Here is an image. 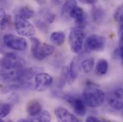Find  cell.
<instances>
[{"instance_id":"cell-17","label":"cell","mask_w":123,"mask_h":122,"mask_svg":"<svg viewBox=\"0 0 123 122\" xmlns=\"http://www.w3.org/2000/svg\"><path fill=\"white\" fill-rule=\"evenodd\" d=\"M77 6V0H67L62 8V15L64 18L69 17L71 11Z\"/></svg>"},{"instance_id":"cell-33","label":"cell","mask_w":123,"mask_h":122,"mask_svg":"<svg viewBox=\"0 0 123 122\" xmlns=\"http://www.w3.org/2000/svg\"><path fill=\"white\" fill-rule=\"evenodd\" d=\"M4 122V121H3V119L0 116V122Z\"/></svg>"},{"instance_id":"cell-7","label":"cell","mask_w":123,"mask_h":122,"mask_svg":"<svg viewBox=\"0 0 123 122\" xmlns=\"http://www.w3.org/2000/svg\"><path fill=\"white\" fill-rule=\"evenodd\" d=\"M62 98L65 99L72 106L74 113L80 116H83L86 114V104L82 99H80L74 95L64 94Z\"/></svg>"},{"instance_id":"cell-15","label":"cell","mask_w":123,"mask_h":122,"mask_svg":"<svg viewBox=\"0 0 123 122\" xmlns=\"http://www.w3.org/2000/svg\"><path fill=\"white\" fill-rule=\"evenodd\" d=\"M42 109L40 102L36 99L31 100L27 104L26 110L30 116H33L39 113Z\"/></svg>"},{"instance_id":"cell-27","label":"cell","mask_w":123,"mask_h":122,"mask_svg":"<svg viewBox=\"0 0 123 122\" xmlns=\"http://www.w3.org/2000/svg\"><path fill=\"white\" fill-rule=\"evenodd\" d=\"M45 20L48 24H52L55 19V15L54 14H52L50 12H47V14H46L45 15Z\"/></svg>"},{"instance_id":"cell-8","label":"cell","mask_w":123,"mask_h":122,"mask_svg":"<svg viewBox=\"0 0 123 122\" xmlns=\"http://www.w3.org/2000/svg\"><path fill=\"white\" fill-rule=\"evenodd\" d=\"M106 44L105 37L96 34L90 35L85 41V47L87 51L90 52H99L102 50Z\"/></svg>"},{"instance_id":"cell-20","label":"cell","mask_w":123,"mask_h":122,"mask_svg":"<svg viewBox=\"0 0 123 122\" xmlns=\"http://www.w3.org/2000/svg\"><path fill=\"white\" fill-rule=\"evenodd\" d=\"M50 40L57 45H62L65 40V34L62 31H54L50 35Z\"/></svg>"},{"instance_id":"cell-14","label":"cell","mask_w":123,"mask_h":122,"mask_svg":"<svg viewBox=\"0 0 123 122\" xmlns=\"http://www.w3.org/2000/svg\"><path fill=\"white\" fill-rule=\"evenodd\" d=\"M80 71V69L78 60L77 58H74L71 61L69 68V79L67 81L69 84H73L74 81L77 79V77L79 76Z\"/></svg>"},{"instance_id":"cell-26","label":"cell","mask_w":123,"mask_h":122,"mask_svg":"<svg viewBox=\"0 0 123 122\" xmlns=\"http://www.w3.org/2000/svg\"><path fill=\"white\" fill-rule=\"evenodd\" d=\"M114 19L118 23L123 22V5L120 6L114 14Z\"/></svg>"},{"instance_id":"cell-18","label":"cell","mask_w":123,"mask_h":122,"mask_svg":"<svg viewBox=\"0 0 123 122\" xmlns=\"http://www.w3.org/2000/svg\"><path fill=\"white\" fill-rule=\"evenodd\" d=\"M94 64V60L93 58H87L86 59H84L79 64L80 69L81 71H82L85 74L90 73L92 70Z\"/></svg>"},{"instance_id":"cell-24","label":"cell","mask_w":123,"mask_h":122,"mask_svg":"<svg viewBox=\"0 0 123 122\" xmlns=\"http://www.w3.org/2000/svg\"><path fill=\"white\" fill-rule=\"evenodd\" d=\"M11 16L6 14L4 11H2L1 13V19H0V29H4L11 22Z\"/></svg>"},{"instance_id":"cell-32","label":"cell","mask_w":123,"mask_h":122,"mask_svg":"<svg viewBox=\"0 0 123 122\" xmlns=\"http://www.w3.org/2000/svg\"><path fill=\"white\" fill-rule=\"evenodd\" d=\"M34 1H35L37 3H38V4H41V5L45 4V1H44V0H34Z\"/></svg>"},{"instance_id":"cell-19","label":"cell","mask_w":123,"mask_h":122,"mask_svg":"<svg viewBox=\"0 0 123 122\" xmlns=\"http://www.w3.org/2000/svg\"><path fill=\"white\" fill-rule=\"evenodd\" d=\"M105 11L99 6H93L92 9V17L95 23H99L105 17Z\"/></svg>"},{"instance_id":"cell-2","label":"cell","mask_w":123,"mask_h":122,"mask_svg":"<svg viewBox=\"0 0 123 122\" xmlns=\"http://www.w3.org/2000/svg\"><path fill=\"white\" fill-rule=\"evenodd\" d=\"M82 99L87 106L92 108L98 107L104 104L105 93L99 88L89 85L83 90Z\"/></svg>"},{"instance_id":"cell-1","label":"cell","mask_w":123,"mask_h":122,"mask_svg":"<svg viewBox=\"0 0 123 122\" xmlns=\"http://www.w3.org/2000/svg\"><path fill=\"white\" fill-rule=\"evenodd\" d=\"M39 68L31 67L25 69L24 67L19 69H1L0 70V79L4 82H24L30 80L39 72Z\"/></svg>"},{"instance_id":"cell-21","label":"cell","mask_w":123,"mask_h":122,"mask_svg":"<svg viewBox=\"0 0 123 122\" xmlns=\"http://www.w3.org/2000/svg\"><path fill=\"white\" fill-rule=\"evenodd\" d=\"M96 71L100 75H105L108 71V62L105 59H99L97 63Z\"/></svg>"},{"instance_id":"cell-22","label":"cell","mask_w":123,"mask_h":122,"mask_svg":"<svg viewBox=\"0 0 123 122\" xmlns=\"http://www.w3.org/2000/svg\"><path fill=\"white\" fill-rule=\"evenodd\" d=\"M69 79V68L67 66H64L62 69L60 77L58 82V87L63 88L66 83L68 81Z\"/></svg>"},{"instance_id":"cell-6","label":"cell","mask_w":123,"mask_h":122,"mask_svg":"<svg viewBox=\"0 0 123 122\" xmlns=\"http://www.w3.org/2000/svg\"><path fill=\"white\" fill-rule=\"evenodd\" d=\"M3 41L6 46L15 51L24 52L27 49L28 44L27 40L22 36L6 34L4 36Z\"/></svg>"},{"instance_id":"cell-11","label":"cell","mask_w":123,"mask_h":122,"mask_svg":"<svg viewBox=\"0 0 123 122\" xmlns=\"http://www.w3.org/2000/svg\"><path fill=\"white\" fill-rule=\"evenodd\" d=\"M108 104L115 110L123 109V88L117 89L110 94Z\"/></svg>"},{"instance_id":"cell-12","label":"cell","mask_w":123,"mask_h":122,"mask_svg":"<svg viewBox=\"0 0 123 122\" xmlns=\"http://www.w3.org/2000/svg\"><path fill=\"white\" fill-rule=\"evenodd\" d=\"M54 113L57 118V119L60 122H77L79 119L74 116L71 112H69L67 109L58 106L56 107L54 110Z\"/></svg>"},{"instance_id":"cell-3","label":"cell","mask_w":123,"mask_h":122,"mask_svg":"<svg viewBox=\"0 0 123 122\" xmlns=\"http://www.w3.org/2000/svg\"><path fill=\"white\" fill-rule=\"evenodd\" d=\"M85 36V33L82 28L77 27L70 31L69 34V44L70 49L73 53H81L84 46Z\"/></svg>"},{"instance_id":"cell-9","label":"cell","mask_w":123,"mask_h":122,"mask_svg":"<svg viewBox=\"0 0 123 122\" xmlns=\"http://www.w3.org/2000/svg\"><path fill=\"white\" fill-rule=\"evenodd\" d=\"M53 83V78L49 74L38 72L34 77V89L38 92H43L48 89Z\"/></svg>"},{"instance_id":"cell-31","label":"cell","mask_w":123,"mask_h":122,"mask_svg":"<svg viewBox=\"0 0 123 122\" xmlns=\"http://www.w3.org/2000/svg\"><path fill=\"white\" fill-rule=\"evenodd\" d=\"M120 58L122 59V61H123V44L120 46Z\"/></svg>"},{"instance_id":"cell-13","label":"cell","mask_w":123,"mask_h":122,"mask_svg":"<svg viewBox=\"0 0 123 122\" xmlns=\"http://www.w3.org/2000/svg\"><path fill=\"white\" fill-rule=\"evenodd\" d=\"M69 17L75 20V23L78 25V27L82 28L86 24V16L81 7L76 6L70 12Z\"/></svg>"},{"instance_id":"cell-29","label":"cell","mask_w":123,"mask_h":122,"mask_svg":"<svg viewBox=\"0 0 123 122\" xmlns=\"http://www.w3.org/2000/svg\"><path fill=\"white\" fill-rule=\"evenodd\" d=\"M82 3L87 4H94L97 2V0H79Z\"/></svg>"},{"instance_id":"cell-4","label":"cell","mask_w":123,"mask_h":122,"mask_svg":"<svg viewBox=\"0 0 123 122\" xmlns=\"http://www.w3.org/2000/svg\"><path fill=\"white\" fill-rule=\"evenodd\" d=\"M26 61L23 57L13 52L7 53L3 57L0 58V66L1 69H19L24 67Z\"/></svg>"},{"instance_id":"cell-5","label":"cell","mask_w":123,"mask_h":122,"mask_svg":"<svg viewBox=\"0 0 123 122\" xmlns=\"http://www.w3.org/2000/svg\"><path fill=\"white\" fill-rule=\"evenodd\" d=\"M14 25L18 34L23 36H33L36 34V30L30 22L21 17L19 14H16L14 17Z\"/></svg>"},{"instance_id":"cell-25","label":"cell","mask_w":123,"mask_h":122,"mask_svg":"<svg viewBox=\"0 0 123 122\" xmlns=\"http://www.w3.org/2000/svg\"><path fill=\"white\" fill-rule=\"evenodd\" d=\"M12 109V105L9 104H4L1 106V107L0 108V116L3 119L6 117Z\"/></svg>"},{"instance_id":"cell-16","label":"cell","mask_w":123,"mask_h":122,"mask_svg":"<svg viewBox=\"0 0 123 122\" xmlns=\"http://www.w3.org/2000/svg\"><path fill=\"white\" fill-rule=\"evenodd\" d=\"M27 122H49L52 120L50 113L47 110H42L38 113L37 115L30 116L27 119Z\"/></svg>"},{"instance_id":"cell-23","label":"cell","mask_w":123,"mask_h":122,"mask_svg":"<svg viewBox=\"0 0 123 122\" xmlns=\"http://www.w3.org/2000/svg\"><path fill=\"white\" fill-rule=\"evenodd\" d=\"M18 14H19L21 17H22L27 19H30L31 17H33L34 12L30 7L25 6H22L19 9Z\"/></svg>"},{"instance_id":"cell-30","label":"cell","mask_w":123,"mask_h":122,"mask_svg":"<svg viewBox=\"0 0 123 122\" xmlns=\"http://www.w3.org/2000/svg\"><path fill=\"white\" fill-rule=\"evenodd\" d=\"M120 24V27H119V31L120 34V36H121V40L123 42V22L119 23Z\"/></svg>"},{"instance_id":"cell-10","label":"cell","mask_w":123,"mask_h":122,"mask_svg":"<svg viewBox=\"0 0 123 122\" xmlns=\"http://www.w3.org/2000/svg\"><path fill=\"white\" fill-rule=\"evenodd\" d=\"M55 52V47L46 43H40L35 50L31 52L33 57L38 61H42L50 56Z\"/></svg>"},{"instance_id":"cell-28","label":"cell","mask_w":123,"mask_h":122,"mask_svg":"<svg viewBox=\"0 0 123 122\" xmlns=\"http://www.w3.org/2000/svg\"><path fill=\"white\" fill-rule=\"evenodd\" d=\"M86 122H100L101 120L95 116H90L86 119Z\"/></svg>"}]
</instances>
